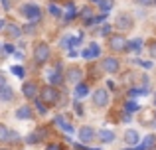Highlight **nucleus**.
Returning a JSON list of instances; mask_svg holds the SVG:
<instances>
[{
  "instance_id": "nucleus-21",
  "label": "nucleus",
  "mask_w": 156,
  "mask_h": 150,
  "mask_svg": "<svg viewBox=\"0 0 156 150\" xmlns=\"http://www.w3.org/2000/svg\"><path fill=\"white\" fill-rule=\"evenodd\" d=\"M8 134H10V131H8L4 124H0V142H4V140H8Z\"/></svg>"
},
{
  "instance_id": "nucleus-11",
  "label": "nucleus",
  "mask_w": 156,
  "mask_h": 150,
  "mask_svg": "<svg viewBox=\"0 0 156 150\" xmlns=\"http://www.w3.org/2000/svg\"><path fill=\"white\" fill-rule=\"evenodd\" d=\"M67 79L71 81V83H77V81L81 79V69L79 67H71V69L67 71Z\"/></svg>"
},
{
  "instance_id": "nucleus-18",
  "label": "nucleus",
  "mask_w": 156,
  "mask_h": 150,
  "mask_svg": "<svg viewBox=\"0 0 156 150\" xmlns=\"http://www.w3.org/2000/svg\"><path fill=\"white\" fill-rule=\"evenodd\" d=\"M87 91H89V89H87V85L79 83V85H77V89H75V97H77V99H81V97H85V95H87Z\"/></svg>"
},
{
  "instance_id": "nucleus-30",
  "label": "nucleus",
  "mask_w": 156,
  "mask_h": 150,
  "mask_svg": "<svg viewBox=\"0 0 156 150\" xmlns=\"http://www.w3.org/2000/svg\"><path fill=\"white\" fill-rule=\"evenodd\" d=\"M4 85H6V79H4V75H0V89H2Z\"/></svg>"
},
{
  "instance_id": "nucleus-27",
  "label": "nucleus",
  "mask_w": 156,
  "mask_h": 150,
  "mask_svg": "<svg viewBox=\"0 0 156 150\" xmlns=\"http://www.w3.org/2000/svg\"><path fill=\"white\" fill-rule=\"evenodd\" d=\"M50 12H51L53 16H59V14H61V12H59V8H55V6H50Z\"/></svg>"
},
{
  "instance_id": "nucleus-15",
  "label": "nucleus",
  "mask_w": 156,
  "mask_h": 150,
  "mask_svg": "<svg viewBox=\"0 0 156 150\" xmlns=\"http://www.w3.org/2000/svg\"><path fill=\"white\" fill-rule=\"evenodd\" d=\"M99 138L103 140V142H113V140H115V132L113 131H101Z\"/></svg>"
},
{
  "instance_id": "nucleus-16",
  "label": "nucleus",
  "mask_w": 156,
  "mask_h": 150,
  "mask_svg": "<svg viewBox=\"0 0 156 150\" xmlns=\"http://www.w3.org/2000/svg\"><path fill=\"white\" fill-rule=\"evenodd\" d=\"M154 142H156V136L148 134V136H146V138H144V142H142V144H140V146H138V148H140V150H146V148L154 146Z\"/></svg>"
},
{
  "instance_id": "nucleus-4",
  "label": "nucleus",
  "mask_w": 156,
  "mask_h": 150,
  "mask_svg": "<svg viewBox=\"0 0 156 150\" xmlns=\"http://www.w3.org/2000/svg\"><path fill=\"white\" fill-rule=\"evenodd\" d=\"M109 46L113 47L115 51L126 50V42H125V38H122V36H111V38H109Z\"/></svg>"
},
{
  "instance_id": "nucleus-8",
  "label": "nucleus",
  "mask_w": 156,
  "mask_h": 150,
  "mask_svg": "<svg viewBox=\"0 0 156 150\" xmlns=\"http://www.w3.org/2000/svg\"><path fill=\"white\" fill-rule=\"evenodd\" d=\"M103 69L107 71V73H117V71H119V61L115 58L103 59Z\"/></svg>"
},
{
  "instance_id": "nucleus-23",
  "label": "nucleus",
  "mask_w": 156,
  "mask_h": 150,
  "mask_svg": "<svg viewBox=\"0 0 156 150\" xmlns=\"http://www.w3.org/2000/svg\"><path fill=\"white\" fill-rule=\"evenodd\" d=\"M125 109H126V113H134V111H138V105L134 103V101H129V103L125 105Z\"/></svg>"
},
{
  "instance_id": "nucleus-9",
  "label": "nucleus",
  "mask_w": 156,
  "mask_h": 150,
  "mask_svg": "<svg viewBox=\"0 0 156 150\" xmlns=\"http://www.w3.org/2000/svg\"><path fill=\"white\" fill-rule=\"evenodd\" d=\"M93 136H95V131H93V128H89V127H83L79 131V138L83 140V142H91Z\"/></svg>"
},
{
  "instance_id": "nucleus-17",
  "label": "nucleus",
  "mask_w": 156,
  "mask_h": 150,
  "mask_svg": "<svg viewBox=\"0 0 156 150\" xmlns=\"http://www.w3.org/2000/svg\"><path fill=\"white\" fill-rule=\"evenodd\" d=\"M6 32H8V36H10V38H18V36L22 34V30H20V26H16V24H10Z\"/></svg>"
},
{
  "instance_id": "nucleus-10",
  "label": "nucleus",
  "mask_w": 156,
  "mask_h": 150,
  "mask_svg": "<svg viewBox=\"0 0 156 150\" xmlns=\"http://www.w3.org/2000/svg\"><path fill=\"white\" fill-rule=\"evenodd\" d=\"M99 54H101L99 46H97V44H91V46H89L87 50L83 51V58H85V59H91V58H97Z\"/></svg>"
},
{
  "instance_id": "nucleus-37",
  "label": "nucleus",
  "mask_w": 156,
  "mask_h": 150,
  "mask_svg": "<svg viewBox=\"0 0 156 150\" xmlns=\"http://www.w3.org/2000/svg\"><path fill=\"white\" fill-rule=\"evenodd\" d=\"M152 150H156V148H152Z\"/></svg>"
},
{
  "instance_id": "nucleus-24",
  "label": "nucleus",
  "mask_w": 156,
  "mask_h": 150,
  "mask_svg": "<svg viewBox=\"0 0 156 150\" xmlns=\"http://www.w3.org/2000/svg\"><path fill=\"white\" fill-rule=\"evenodd\" d=\"M81 16L85 18V22H87V24H91V22H93V18H91V10H89V8H83Z\"/></svg>"
},
{
  "instance_id": "nucleus-28",
  "label": "nucleus",
  "mask_w": 156,
  "mask_h": 150,
  "mask_svg": "<svg viewBox=\"0 0 156 150\" xmlns=\"http://www.w3.org/2000/svg\"><path fill=\"white\" fill-rule=\"evenodd\" d=\"M150 54H152V58H156V42H152V46H150Z\"/></svg>"
},
{
  "instance_id": "nucleus-31",
  "label": "nucleus",
  "mask_w": 156,
  "mask_h": 150,
  "mask_svg": "<svg viewBox=\"0 0 156 150\" xmlns=\"http://www.w3.org/2000/svg\"><path fill=\"white\" fill-rule=\"evenodd\" d=\"M138 2H142V4H154L156 0H138Z\"/></svg>"
},
{
  "instance_id": "nucleus-20",
  "label": "nucleus",
  "mask_w": 156,
  "mask_h": 150,
  "mask_svg": "<svg viewBox=\"0 0 156 150\" xmlns=\"http://www.w3.org/2000/svg\"><path fill=\"white\" fill-rule=\"evenodd\" d=\"M140 47H142V40H133L130 44H126V50H134L136 51V50H140Z\"/></svg>"
},
{
  "instance_id": "nucleus-13",
  "label": "nucleus",
  "mask_w": 156,
  "mask_h": 150,
  "mask_svg": "<svg viewBox=\"0 0 156 150\" xmlns=\"http://www.w3.org/2000/svg\"><path fill=\"white\" fill-rule=\"evenodd\" d=\"M12 97H14V91H12L10 87H6V85H4V87L0 89V101H10Z\"/></svg>"
},
{
  "instance_id": "nucleus-33",
  "label": "nucleus",
  "mask_w": 156,
  "mask_h": 150,
  "mask_svg": "<svg viewBox=\"0 0 156 150\" xmlns=\"http://www.w3.org/2000/svg\"><path fill=\"white\" fill-rule=\"evenodd\" d=\"M4 26H6V22H4V20H0V30H4Z\"/></svg>"
},
{
  "instance_id": "nucleus-14",
  "label": "nucleus",
  "mask_w": 156,
  "mask_h": 150,
  "mask_svg": "<svg viewBox=\"0 0 156 150\" xmlns=\"http://www.w3.org/2000/svg\"><path fill=\"white\" fill-rule=\"evenodd\" d=\"M125 140L129 144H136L138 142V132L136 131H126L125 132Z\"/></svg>"
},
{
  "instance_id": "nucleus-34",
  "label": "nucleus",
  "mask_w": 156,
  "mask_h": 150,
  "mask_svg": "<svg viewBox=\"0 0 156 150\" xmlns=\"http://www.w3.org/2000/svg\"><path fill=\"white\" fill-rule=\"evenodd\" d=\"M133 150H140V148H133Z\"/></svg>"
},
{
  "instance_id": "nucleus-35",
  "label": "nucleus",
  "mask_w": 156,
  "mask_h": 150,
  "mask_svg": "<svg viewBox=\"0 0 156 150\" xmlns=\"http://www.w3.org/2000/svg\"><path fill=\"white\" fill-rule=\"evenodd\" d=\"M93 2H99V0H93Z\"/></svg>"
},
{
  "instance_id": "nucleus-26",
  "label": "nucleus",
  "mask_w": 156,
  "mask_h": 150,
  "mask_svg": "<svg viewBox=\"0 0 156 150\" xmlns=\"http://www.w3.org/2000/svg\"><path fill=\"white\" fill-rule=\"evenodd\" d=\"M26 140H28V142H32V144H34V142H38V134H30Z\"/></svg>"
},
{
  "instance_id": "nucleus-6",
  "label": "nucleus",
  "mask_w": 156,
  "mask_h": 150,
  "mask_svg": "<svg viewBox=\"0 0 156 150\" xmlns=\"http://www.w3.org/2000/svg\"><path fill=\"white\" fill-rule=\"evenodd\" d=\"M117 28L119 30H130L133 28V18L129 14H121L117 18Z\"/></svg>"
},
{
  "instance_id": "nucleus-1",
  "label": "nucleus",
  "mask_w": 156,
  "mask_h": 150,
  "mask_svg": "<svg viewBox=\"0 0 156 150\" xmlns=\"http://www.w3.org/2000/svg\"><path fill=\"white\" fill-rule=\"evenodd\" d=\"M48 58H50V47H48L46 44H42V42L36 44V47H34V59L38 63H44Z\"/></svg>"
},
{
  "instance_id": "nucleus-19",
  "label": "nucleus",
  "mask_w": 156,
  "mask_h": 150,
  "mask_svg": "<svg viewBox=\"0 0 156 150\" xmlns=\"http://www.w3.org/2000/svg\"><path fill=\"white\" fill-rule=\"evenodd\" d=\"M30 115H32L30 107H20V109H18V113H16V117H18V119H28Z\"/></svg>"
},
{
  "instance_id": "nucleus-12",
  "label": "nucleus",
  "mask_w": 156,
  "mask_h": 150,
  "mask_svg": "<svg viewBox=\"0 0 156 150\" xmlns=\"http://www.w3.org/2000/svg\"><path fill=\"white\" fill-rule=\"evenodd\" d=\"M55 124H57V127H61L65 132H73V127L63 119V117H55Z\"/></svg>"
},
{
  "instance_id": "nucleus-2",
  "label": "nucleus",
  "mask_w": 156,
  "mask_h": 150,
  "mask_svg": "<svg viewBox=\"0 0 156 150\" xmlns=\"http://www.w3.org/2000/svg\"><path fill=\"white\" fill-rule=\"evenodd\" d=\"M57 97H59V91H57L55 87H46L42 91V101L44 105H53L57 101Z\"/></svg>"
},
{
  "instance_id": "nucleus-22",
  "label": "nucleus",
  "mask_w": 156,
  "mask_h": 150,
  "mask_svg": "<svg viewBox=\"0 0 156 150\" xmlns=\"http://www.w3.org/2000/svg\"><path fill=\"white\" fill-rule=\"evenodd\" d=\"M99 4H101V10H103V12H107V10L113 8V0H99Z\"/></svg>"
},
{
  "instance_id": "nucleus-5",
  "label": "nucleus",
  "mask_w": 156,
  "mask_h": 150,
  "mask_svg": "<svg viewBox=\"0 0 156 150\" xmlns=\"http://www.w3.org/2000/svg\"><path fill=\"white\" fill-rule=\"evenodd\" d=\"M22 14L26 16L28 20H38L40 18V8L36 6V4H26V6L22 8Z\"/></svg>"
},
{
  "instance_id": "nucleus-32",
  "label": "nucleus",
  "mask_w": 156,
  "mask_h": 150,
  "mask_svg": "<svg viewBox=\"0 0 156 150\" xmlns=\"http://www.w3.org/2000/svg\"><path fill=\"white\" fill-rule=\"evenodd\" d=\"M109 30H111V26H103V30H101V32H103V34H109Z\"/></svg>"
},
{
  "instance_id": "nucleus-25",
  "label": "nucleus",
  "mask_w": 156,
  "mask_h": 150,
  "mask_svg": "<svg viewBox=\"0 0 156 150\" xmlns=\"http://www.w3.org/2000/svg\"><path fill=\"white\" fill-rule=\"evenodd\" d=\"M12 73H14L16 77H24V69H22V67H18V65H16V67H12Z\"/></svg>"
},
{
  "instance_id": "nucleus-3",
  "label": "nucleus",
  "mask_w": 156,
  "mask_h": 150,
  "mask_svg": "<svg viewBox=\"0 0 156 150\" xmlns=\"http://www.w3.org/2000/svg\"><path fill=\"white\" fill-rule=\"evenodd\" d=\"M107 101H109V93H107V89H97V91L93 93V103H95L97 107H105Z\"/></svg>"
},
{
  "instance_id": "nucleus-29",
  "label": "nucleus",
  "mask_w": 156,
  "mask_h": 150,
  "mask_svg": "<svg viewBox=\"0 0 156 150\" xmlns=\"http://www.w3.org/2000/svg\"><path fill=\"white\" fill-rule=\"evenodd\" d=\"M46 150H61V146H59V144H50Z\"/></svg>"
},
{
  "instance_id": "nucleus-7",
  "label": "nucleus",
  "mask_w": 156,
  "mask_h": 150,
  "mask_svg": "<svg viewBox=\"0 0 156 150\" xmlns=\"http://www.w3.org/2000/svg\"><path fill=\"white\" fill-rule=\"evenodd\" d=\"M24 95L28 97V99H36L38 97V83H34V81H30V83H24Z\"/></svg>"
},
{
  "instance_id": "nucleus-36",
  "label": "nucleus",
  "mask_w": 156,
  "mask_h": 150,
  "mask_svg": "<svg viewBox=\"0 0 156 150\" xmlns=\"http://www.w3.org/2000/svg\"><path fill=\"white\" fill-rule=\"evenodd\" d=\"M93 150H99V148H93Z\"/></svg>"
}]
</instances>
